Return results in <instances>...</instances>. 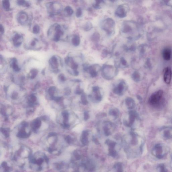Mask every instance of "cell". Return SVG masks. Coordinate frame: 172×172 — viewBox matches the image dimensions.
I'll list each match as a JSON object with an SVG mask.
<instances>
[{
    "label": "cell",
    "mask_w": 172,
    "mask_h": 172,
    "mask_svg": "<svg viewBox=\"0 0 172 172\" xmlns=\"http://www.w3.org/2000/svg\"><path fill=\"white\" fill-rule=\"evenodd\" d=\"M32 150L25 145H19L13 149L11 158L16 165L21 168H24L27 165H29L32 156Z\"/></svg>",
    "instance_id": "cell-1"
},
{
    "label": "cell",
    "mask_w": 172,
    "mask_h": 172,
    "mask_svg": "<svg viewBox=\"0 0 172 172\" xmlns=\"http://www.w3.org/2000/svg\"><path fill=\"white\" fill-rule=\"evenodd\" d=\"M49 163V159L46 155L38 151L32 154L29 161L30 168L35 171H40L46 168Z\"/></svg>",
    "instance_id": "cell-2"
},
{
    "label": "cell",
    "mask_w": 172,
    "mask_h": 172,
    "mask_svg": "<svg viewBox=\"0 0 172 172\" xmlns=\"http://www.w3.org/2000/svg\"><path fill=\"white\" fill-rule=\"evenodd\" d=\"M163 92L161 90L157 91L150 95L148 102L150 106L156 108L164 105L165 100L163 97Z\"/></svg>",
    "instance_id": "cell-3"
},
{
    "label": "cell",
    "mask_w": 172,
    "mask_h": 172,
    "mask_svg": "<svg viewBox=\"0 0 172 172\" xmlns=\"http://www.w3.org/2000/svg\"><path fill=\"white\" fill-rule=\"evenodd\" d=\"M168 150L166 147L158 143L155 145L152 150V154L157 158L161 159L164 158L168 153Z\"/></svg>",
    "instance_id": "cell-4"
},
{
    "label": "cell",
    "mask_w": 172,
    "mask_h": 172,
    "mask_svg": "<svg viewBox=\"0 0 172 172\" xmlns=\"http://www.w3.org/2000/svg\"><path fill=\"white\" fill-rule=\"evenodd\" d=\"M54 26L55 32L53 40L54 42H58L62 36L64 34V32L60 25L55 24Z\"/></svg>",
    "instance_id": "cell-5"
},
{
    "label": "cell",
    "mask_w": 172,
    "mask_h": 172,
    "mask_svg": "<svg viewBox=\"0 0 172 172\" xmlns=\"http://www.w3.org/2000/svg\"><path fill=\"white\" fill-rule=\"evenodd\" d=\"M105 23L106 24V26H103V29L107 32L109 35L112 34V31L110 30V29L114 27L115 23L113 19L111 18L106 19L105 21Z\"/></svg>",
    "instance_id": "cell-6"
},
{
    "label": "cell",
    "mask_w": 172,
    "mask_h": 172,
    "mask_svg": "<svg viewBox=\"0 0 172 172\" xmlns=\"http://www.w3.org/2000/svg\"><path fill=\"white\" fill-rule=\"evenodd\" d=\"M172 76V72L171 69L169 67L166 68L165 70L164 75V80L166 84H170Z\"/></svg>",
    "instance_id": "cell-7"
},
{
    "label": "cell",
    "mask_w": 172,
    "mask_h": 172,
    "mask_svg": "<svg viewBox=\"0 0 172 172\" xmlns=\"http://www.w3.org/2000/svg\"><path fill=\"white\" fill-rule=\"evenodd\" d=\"M28 19L27 14L25 12L20 11L18 14L17 20L19 23L21 25L24 24L27 22Z\"/></svg>",
    "instance_id": "cell-8"
},
{
    "label": "cell",
    "mask_w": 172,
    "mask_h": 172,
    "mask_svg": "<svg viewBox=\"0 0 172 172\" xmlns=\"http://www.w3.org/2000/svg\"><path fill=\"white\" fill-rule=\"evenodd\" d=\"M115 15L120 18L125 17L126 15V12L123 6H119L115 12Z\"/></svg>",
    "instance_id": "cell-9"
},
{
    "label": "cell",
    "mask_w": 172,
    "mask_h": 172,
    "mask_svg": "<svg viewBox=\"0 0 172 172\" xmlns=\"http://www.w3.org/2000/svg\"><path fill=\"white\" fill-rule=\"evenodd\" d=\"M23 37L22 36L18 33H16L13 38V41L14 46L16 47H20L22 44L21 40H22Z\"/></svg>",
    "instance_id": "cell-10"
},
{
    "label": "cell",
    "mask_w": 172,
    "mask_h": 172,
    "mask_svg": "<svg viewBox=\"0 0 172 172\" xmlns=\"http://www.w3.org/2000/svg\"><path fill=\"white\" fill-rule=\"evenodd\" d=\"M12 167L10 164L6 161L2 162L1 166V172H10L12 170Z\"/></svg>",
    "instance_id": "cell-11"
},
{
    "label": "cell",
    "mask_w": 172,
    "mask_h": 172,
    "mask_svg": "<svg viewBox=\"0 0 172 172\" xmlns=\"http://www.w3.org/2000/svg\"><path fill=\"white\" fill-rule=\"evenodd\" d=\"M49 65L53 69H57L59 67V62L58 59L55 56H53L49 59Z\"/></svg>",
    "instance_id": "cell-12"
},
{
    "label": "cell",
    "mask_w": 172,
    "mask_h": 172,
    "mask_svg": "<svg viewBox=\"0 0 172 172\" xmlns=\"http://www.w3.org/2000/svg\"><path fill=\"white\" fill-rule=\"evenodd\" d=\"M162 135L165 139H171L172 138V130L169 128L164 129L162 132Z\"/></svg>",
    "instance_id": "cell-13"
},
{
    "label": "cell",
    "mask_w": 172,
    "mask_h": 172,
    "mask_svg": "<svg viewBox=\"0 0 172 172\" xmlns=\"http://www.w3.org/2000/svg\"><path fill=\"white\" fill-rule=\"evenodd\" d=\"M163 57L166 60H170L171 56V51L170 49L167 48L165 49L163 52Z\"/></svg>",
    "instance_id": "cell-14"
},
{
    "label": "cell",
    "mask_w": 172,
    "mask_h": 172,
    "mask_svg": "<svg viewBox=\"0 0 172 172\" xmlns=\"http://www.w3.org/2000/svg\"><path fill=\"white\" fill-rule=\"evenodd\" d=\"M11 66L14 70L16 71H19L20 70V68L19 67L17 64V61L16 59L14 58L12 59L10 62Z\"/></svg>",
    "instance_id": "cell-15"
},
{
    "label": "cell",
    "mask_w": 172,
    "mask_h": 172,
    "mask_svg": "<svg viewBox=\"0 0 172 172\" xmlns=\"http://www.w3.org/2000/svg\"><path fill=\"white\" fill-rule=\"evenodd\" d=\"M80 40L79 36L78 35H75L72 39V43L75 47H77L80 45Z\"/></svg>",
    "instance_id": "cell-16"
},
{
    "label": "cell",
    "mask_w": 172,
    "mask_h": 172,
    "mask_svg": "<svg viewBox=\"0 0 172 172\" xmlns=\"http://www.w3.org/2000/svg\"><path fill=\"white\" fill-rule=\"evenodd\" d=\"M88 133L87 131H84L82 134L81 140L83 145H87L88 143Z\"/></svg>",
    "instance_id": "cell-17"
},
{
    "label": "cell",
    "mask_w": 172,
    "mask_h": 172,
    "mask_svg": "<svg viewBox=\"0 0 172 172\" xmlns=\"http://www.w3.org/2000/svg\"><path fill=\"white\" fill-rule=\"evenodd\" d=\"M157 169L158 172H169L165 165L163 163L160 164L157 166Z\"/></svg>",
    "instance_id": "cell-18"
},
{
    "label": "cell",
    "mask_w": 172,
    "mask_h": 172,
    "mask_svg": "<svg viewBox=\"0 0 172 172\" xmlns=\"http://www.w3.org/2000/svg\"><path fill=\"white\" fill-rule=\"evenodd\" d=\"M114 168L115 172H123V168L120 162H118L114 165Z\"/></svg>",
    "instance_id": "cell-19"
},
{
    "label": "cell",
    "mask_w": 172,
    "mask_h": 172,
    "mask_svg": "<svg viewBox=\"0 0 172 172\" xmlns=\"http://www.w3.org/2000/svg\"><path fill=\"white\" fill-rule=\"evenodd\" d=\"M2 6L6 11H9L10 9V4L8 0H4L2 1Z\"/></svg>",
    "instance_id": "cell-20"
},
{
    "label": "cell",
    "mask_w": 172,
    "mask_h": 172,
    "mask_svg": "<svg viewBox=\"0 0 172 172\" xmlns=\"http://www.w3.org/2000/svg\"><path fill=\"white\" fill-rule=\"evenodd\" d=\"M100 35L98 33L95 32L92 34L91 37V39L93 42H97L99 41Z\"/></svg>",
    "instance_id": "cell-21"
},
{
    "label": "cell",
    "mask_w": 172,
    "mask_h": 172,
    "mask_svg": "<svg viewBox=\"0 0 172 172\" xmlns=\"http://www.w3.org/2000/svg\"><path fill=\"white\" fill-rule=\"evenodd\" d=\"M132 29L130 25L126 24L123 26L122 29V32L123 33H128L130 32Z\"/></svg>",
    "instance_id": "cell-22"
},
{
    "label": "cell",
    "mask_w": 172,
    "mask_h": 172,
    "mask_svg": "<svg viewBox=\"0 0 172 172\" xmlns=\"http://www.w3.org/2000/svg\"><path fill=\"white\" fill-rule=\"evenodd\" d=\"M64 12L69 16L73 15L74 13L73 9L70 6H68L66 7L64 10Z\"/></svg>",
    "instance_id": "cell-23"
},
{
    "label": "cell",
    "mask_w": 172,
    "mask_h": 172,
    "mask_svg": "<svg viewBox=\"0 0 172 172\" xmlns=\"http://www.w3.org/2000/svg\"><path fill=\"white\" fill-rule=\"evenodd\" d=\"M64 166L63 162H57L54 164L55 168L58 170H60L61 169H63Z\"/></svg>",
    "instance_id": "cell-24"
},
{
    "label": "cell",
    "mask_w": 172,
    "mask_h": 172,
    "mask_svg": "<svg viewBox=\"0 0 172 172\" xmlns=\"http://www.w3.org/2000/svg\"><path fill=\"white\" fill-rule=\"evenodd\" d=\"M92 27V25L91 23L88 22L86 23L84 27V30L88 32L91 30Z\"/></svg>",
    "instance_id": "cell-25"
},
{
    "label": "cell",
    "mask_w": 172,
    "mask_h": 172,
    "mask_svg": "<svg viewBox=\"0 0 172 172\" xmlns=\"http://www.w3.org/2000/svg\"><path fill=\"white\" fill-rule=\"evenodd\" d=\"M17 4L18 5L25 6L29 7L30 6V4L28 2L24 1H17Z\"/></svg>",
    "instance_id": "cell-26"
},
{
    "label": "cell",
    "mask_w": 172,
    "mask_h": 172,
    "mask_svg": "<svg viewBox=\"0 0 172 172\" xmlns=\"http://www.w3.org/2000/svg\"><path fill=\"white\" fill-rule=\"evenodd\" d=\"M33 32L35 34H37L39 33L40 31V28L39 26L37 25H36L33 26Z\"/></svg>",
    "instance_id": "cell-27"
},
{
    "label": "cell",
    "mask_w": 172,
    "mask_h": 172,
    "mask_svg": "<svg viewBox=\"0 0 172 172\" xmlns=\"http://www.w3.org/2000/svg\"><path fill=\"white\" fill-rule=\"evenodd\" d=\"M133 80L135 82H138L140 79V75L139 73L137 72H135L133 74Z\"/></svg>",
    "instance_id": "cell-28"
},
{
    "label": "cell",
    "mask_w": 172,
    "mask_h": 172,
    "mask_svg": "<svg viewBox=\"0 0 172 172\" xmlns=\"http://www.w3.org/2000/svg\"><path fill=\"white\" fill-rule=\"evenodd\" d=\"M82 8H79L76 11V16L77 18L80 17L82 16Z\"/></svg>",
    "instance_id": "cell-29"
},
{
    "label": "cell",
    "mask_w": 172,
    "mask_h": 172,
    "mask_svg": "<svg viewBox=\"0 0 172 172\" xmlns=\"http://www.w3.org/2000/svg\"><path fill=\"white\" fill-rule=\"evenodd\" d=\"M102 1H97L96 3L93 5V7H94V8L96 9H98L100 8V4Z\"/></svg>",
    "instance_id": "cell-30"
},
{
    "label": "cell",
    "mask_w": 172,
    "mask_h": 172,
    "mask_svg": "<svg viewBox=\"0 0 172 172\" xmlns=\"http://www.w3.org/2000/svg\"><path fill=\"white\" fill-rule=\"evenodd\" d=\"M121 62V64H122V65L124 66H126L127 65V62L126 60V59L122 57L121 59L120 60Z\"/></svg>",
    "instance_id": "cell-31"
},
{
    "label": "cell",
    "mask_w": 172,
    "mask_h": 172,
    "mask_svg": "<svg viewBox=\"0 0 172 172\" xmlns=\"http://www.w3.org/2000/svg\"><path fill=\"white\" fill-rule=\"evenodd\" d=\"M31 73H32V77H35L37 75L38 71L37 70H36V69H33V70L31 71Z\"/></svg>",
    "instance_id": "cell-32"
},
{
    "label": "cell",
    "mask_w": 172,
    "mask_h": 172,
    "mask_svg": "<svg viewBox=\"0 0 172 172\" xmlns=\"http://www.w3.org/2000/svg\"><path fill=\"white\" fill-rule=\"evenodd\" d=\"M4 28L3 26L1 24L0 26V32H1V35L4 34Z\"/></svg>",
    "instance_id": "cell-33"
},
{
    "label": "cell",
    "mask_w": 172,
    "mask_h": 172,
    "mask_svg": "<svg viewBox=\"0 0 172 172\" xmlns=\"http://www.w3.org/2000/svg\"><path fill=\"white\" fill-rule=\"evenodd\" d=\"M36 41L37 40H33L31 43V45L32 47H34L36 44Z\"/></svg>",
    "instance_id": "cell-34"
},
{
    "label": "cell",
    "mask_w": 172,
    "mask_h": 172,
    "mask_svg": "<svg viewBox=\"0 0 172 172\" xmlns=\"http://www.w3.org/2000/svg\"><path fill=\"white\" fill-rule=\"evenodd\" d=\"M85 118L86 119H88V114H87V113H85Z\"/></svg>",
    "instance_id": "cell-35"
},
{
    "label": "cell",
    "mask_w": 172,
    "mask_h": 172,
    "mask_svg": "<svg viewBox=\"0 0 172 172\" xmlns=\"http://www.w3.org/2000/svg\"><path fill=\"white\" fill-rule=\"evenodd\" d=\"M171 164L172 165V154L171 155Z\"/></svg>",
    "instance_id": "cell-36"
},
{
    "label": "cell",
    "mask_w": 172,
    "mask_h": 172,
    "mask_svg": "<svg viewBox=\"0 0 172 172\" xmlns=\"http://www.w3.org/2000/svg\"><path fill=\"white\" fill-rule=\"evenodd\" d=\"M171 123H172V118L171 119Z\"/></svg>",
    "instance_id": "cell-37"
},
{
    "label": "cell",
    "mask_w": 172,
    "mask_h": 172,
    "mask_svg": "<svg viewBox=\"0 0 172 172\" xmlns=\"http://www.w3.org/2000/svg\"><path fill=\"white\" fill-rule=\"evenodd\" d=\"M16 172H20V171H16Z\"/></svg>",
    "instance_id": "cell-38"
},
{
    "label": "cell",
    "mask_w": 172,
    "mask_h": 172,
    "mask_svg": "<svg viewBox=\"0 0 172 172\" xmlns=\"http://www.w3.org/2000/svg\"></svg>",
    "instance_id": "cell-39"
}]
</instances>
